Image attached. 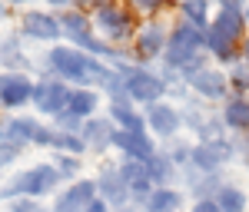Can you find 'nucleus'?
I'll list each match as a JSON object with an SVG mask.
<instances>
[{
	"mask_svg": "<svg viewBox=\"0 0 249 212\" xmlns=\"http://www.w3.org/2000/svg\"><path fill=\"white\" fill-rule=\"evenodd\" d=\"M53 166H57V173L63 182H77V176H80V156H53Z\"/></svg>",
	"mask_w": 249,
	"mask_h": 212,
	"instance_id": "nucleus-28",
	"label": "nucleus"
},
{
	"mask_svg": "<svg viewBox=\"0 0 249 212\" xmlns=\"http://www.w3.org/2000/svg\"><path fill=\"white\" fill-rule=\"evenodd\" d=\"M20 37L27 40H37V43H53L63 37V27H60V17L53 10H40V7H30L20 14V27H17Z\"/></svg>",
	"mask_w": 249,
	"mask_h": 212,
	"instance_id": "nucleus-5",
	"label": "nucleus"
},
{
	"mask_svg": "<svg viewBox=\"0 0 249 212\" xmlns=\"http://www.w3.org/2000/svg\"><path fill=\"white\" fill-rule=\"evenodd\" d=\"M216 206H219V212H246L249 199H246L243 189H236V186H223L219 196H216Z\"/></svg>",
	"mask_w": 249,
	"mask_h": 212,
	"instance_id": "nucleus-26",
	"label": "nucleus"
},
{
	"mask_svg": "<svg viewBox=\"0 0 249 212\" xmlns=\"http://www.w3.org/2000/svg\"><path fill=\"white\" fill-rule=\"evenodd\" d=\"M100 110V93L96 90H73L70 93V103H67V113L73 116V119H80V123H87V119H93V116Z\"/></svg>",
	"mask_w": 249,
	"mask_h": 212,
	"instance_id": "nucleus-20",
	"label": "nucleus"
},
{
	"mask_svg": "<svg viewBox=\"0 0 249 212\" xmlns=\"http://www.w3.org/2000/svg\"><path fill=\"white\" fill-rule=\"evenodd\" d=\"M120 176H123L126 189H130V196H133V202L143 206V199L153 193V182H150V173H146V163L123 159V163H120Z\"/></svg>",
	"mask_w": 249,
	"mask_h": 212,
	"instance_id": "nucleus-18",
	"label": "nucleus"
},
{
	"mask_svg": "<svg viewBox=\"0 0 249 212\" xmlns=\"http://www.w3.org/2000/svg\"><path fill=\"white\" fill-rule=\"evenodd\" d=\"M70 93H73V86H67L63 80L43 77V80H37V86H34V106H37V113H43L47 119H57V116L67 113Z\"/></svg>",
	"mask_w": 249,
	"mask_h": 212,
	"instance_id": "nucleus-6",
	"label": "nucleus"
},
{
	"mask_svg": "<svg viewBox=\"0 0 249 212\" xmlns=\"http://www.w3.org/2000/svg\"><path fill=\"white\" fill-rule=\"evenodd\" d=\"M113 136H116V126H113L110 116H93V119H87L83 130H80V139H83L87 149H93V153H107V149L113 146Z\"/></svg>",
	"mask_w": 249,
	"mask_h": 212,
	"instance_id": "nucleus-17",
	"label": "nucleus"
},
{
	"mask_svg": "<svg viewBox=\"0 0 249 212\" xmlns=\"http://www.w3.org/2000/svg\"><path fill=\"white\" fill-rule=\"evenodd\" d=\"M37 133L40 119H34V116H7L3 119V146L14 153H23L27 146H34Z\"/></svg>",
	"mask_w": 249,
	"mask_h": 212,
	"instance_id": "nucleus-12",
	"label": "nucleus"
},
{
	"mask_svg": "<svg viewBox=\"0 0 249 212\" xmlns=\"http://www.w3.org/2000/svg\"><path fill=\"white\" fill-rule=\"evenodd\" d=\"M230 159H236V143L232 139H216V143H196L190 156V166L203 176H216Z\"/></svg>",
	"mask_w": 249,
	"mask_h": 212,
	"instance_id": "nucleus-7",
	"label": "nucleus"
},
{
	"mask_svg": "<svg viewBox=\"0 0 249 212\" xmlns=\"http://www.w3.org/2000/svg\"><path fill=\"white\" fill-rule=\"evenodd\" d=\"M210 30L216 37H223L226 43L232 47H239L243 40H246V3H219V10H216V17H213Z\"/></svg>",
	"mask_w": 249,
	"mask_h": 212,
	"instance_id": "nucleus-8",
	"label": "nucleus"
},
{
	"mask_svg": "<svg viewBox=\"0 0 249 212\" xmlns=\"http://www.w3.org/2000/svg\"><path fill=\"white\" fill-rule=\"evenodd\" d=\"M116 73H123V86H126L130 103H146V106H153V103H163V93L170 90L166 80L156 77L153 70H143V66H123V70H116Z\"/></svg>",
	"mask_w": 249,
	"mask_h": 212,
	"instance_id": "nucleus-4",
	"label": "nucleus"
},
{
	"mask_svg": "<svg viewBox=\"0 0 249 212\" xmlns=\"http://www.w3.org/2000/svg\"><path fill=\"white\" fill-rule=\"evenodd\" d=\"M179 7V17L193 23V27H199V30H210V3H203V0H183V3H176Z\"/></svg>",
	"mask_w": 249,
	"mask_h": 212,
	"instance_id": "nucleus-25",
	"label": "nucleus"
},
{
	"mask_svg": "<svg viewBox=\"0 0 249 212\" xmlns=\"http://www.w3.org/2000/svg\"><path fill=\"white\" fill-rule=\"evenodd\" d=\"M226 77H230V86H232V93H236V97H246V93H249V63L236 60Z\"/></svg>",
	"mask_w": 249,
	"mask_h": 212,
	"instance_id": "nucleus-27",
	"label": "nucleus"
},
{
	"mask_svg": "<svg viewBox=\"0 0 249 212\" xmlns=\"http://www.w3.org/2000/svg\"><path fill=\"white\" fill-rule=\"evenodd\" d=\"M0 70H7V73H27L30 70V57L20 50V37L0 40Z\"/></svg>",
	"mask_w": 249,
	"mask_h": 212,
	"instance_id": "nucleus-21",
	"label": "nucleus"
},
{
	"mask_svg": "<svg viewBox=\"0 0 249 212\" xmlns=\"http://www.w3.org/2000/svg\"><path fill=\"white\" fill-rule=\"evenodd\" d=\"M43 77H57L67 86L73 83V90H107V83L116 77L113 66H107L103 60L83 53L70 43H57L47 50V63H43Z\"/></svg>",
	"mask_w": 249,
	"mask_h": 212,
	"instance_id": "nucleus-1",
	"label": "nucleus"
},
{
	"mask_svg": "<svg viewBox=\"0 0 249 212\" xmlns=\"http://www.w3.org/2000/svg\"><path fill=\"white\" fill-rule=\"evenodd\" d=\"M190 86L199 99H230V77L223 70H213V66L190 77Z\"/></svg>",
	"mask_w": 249,
	"mask_h": 212,
	"instance_id": "nucleus-16",
	"label": "nucleus"
},
{
	"mask_svg": "<svg viewBox=\"0 0 249 212\" xmlns=\"http://www.w3.org/2000/svg\"><path fill=\"white\" fill-rule=\"evenodd\" d=\"M110 119H113L116 130H123V133H146V116H140L133 110V103L130 99H113L110 103Z\"/></svg>",
	"mask_w": 249,
	"mask_h": 212,
	"instance_id": "nucleus-19",
	"label": "nucleus"
},
{
	"mask_svg": "<svg viewBox=\"0 0 249 212\" xmlns=\"http://www.w3.org/2000/svg\"><path fill=\"white\" fill-rule=\"evenodd\" d=\"M123 212H126V209H123Z\"/></svg>",
	"mask_w": 249,
	"mask_h": 212,
	"instance_id": "nucleus-37",
	"label": "nucleus"
},
{
	"mask_svg": "<svg viewBox=\"0 0 249 212\" xmlns=\"http://www.w3.org/2000/svg\"><path fill=\"white\" fill-rule=\"evenodd\" d=\"M163 7H166V3H160V0H136V3H130L133 14H143V17H150V20H156V14H160Z\"/></svg>",
	"mask_w": 249,
	"mask_h": 212,
	"instance_id": "nucleus-30",
	"label": "nucleus"
},
{
	"mask_svg": "<svg viewBox=\"0 0 249 212\" xmlns=\"http://www.w3.org/2000/svg\"><path fill=\"white\" fill-rule=\"evenodd\" d=\"M34 86H37V80L30 73L0 70V110H20V106L34 103Z\"/></svg>",
	"mask_w": 249,
	"mask_h": 212,
	"instance_id": "nucleus-9",
	"label": "nucleus"
},
{
	"mask_svg": "<svg viewBox=\"0 0 249 212\" xmlns=\"http://www.w3.org/2000/svg\"><path fill=\"white\" fill-rule=\"evenodd\" d=\"M0 146H3V119H0Z\"/></svg>",
	"mask_w": 249,
	"mask_h": 212,
	"instance_id": "nucleus-36",
	"label": "nucleus"
},
{
	"mask_svg": "<svg viewBox=\"0 0 249 212\" xmlns=\"http://www.w3.org/2000/svg\"><path fill=\"white\" fill-rule=\"evenodd\" d=\"M17 156H20V153H14V149H7V146H0V169H3V166H10V163H14Z\"/></svg>",
	"mask_w": 249,
	"mask_h": 212,
	"instance_id": "nucleus-32",
	"label": "nucleus"
},
{
	"mask_svg": "<svg viewBox=\"0 0 249 212\" xmlns=\"http://www.w3.org/2000/svg\"><path fill=\"white\" fill-rule=\"evenodd\" d=\"M166 43H170V30L160 23V20H143L136 27L133 37V50L140 60H156L166 53Z\"/></svg>",
	"mask_w": 249,
	"mask_h": 212,
	"instance_id": "nucleus-10",
	"label": "nucleus"
},
{
	"mask_svg": "<svg viewBox=\"0 0 249 212\" xmlns=\"http://www.w3.org/2000/svg\"><path fill=\"white\" fill-rule=\"evenodd\" d=\"M96 199V179H77L53 199V212H87Z\"/></svg>",
	"mask_w": 249,
	"mask_h": 212,
	"instance_id": "nucleus-13",
	"label": "nucleus"
},
{
	"mask_svg": "<svg viewBox=\"0 0 249 212\" xmlns=\"http://www.w3.org/2000/svg\"><path fill=\"white\" fill-rule=\"evenodd\" d=\"M96 193H100V199L110 209H126V202L133 199L130 189H126V182H123V176H120V166H113V163H107L100 169V176H96Z\"/></svg>",
	"mask_w": 249,
	"mask_h": 212,
	"instance_id": "nucleus-11",
	"label": "nucleus"
},
{
	"mask_svg": "<svg viewBox=\"0 0 249 212\" xmlns=\"http://www.w3.org/2000/svg\"><path fill=\"white\" fill-rule=\"evenodd\" d=\"M146 173H150L153 189H166V186H170V179L176 176V166H173V159L166 153H156L153 159L146 163Z\"/></svg>",
	"mask_w": 249,
	"mask_h": 212,
	"instance_id": "nucleus-24",
	"label": "nucleus"
},
{
	"mask_svg": "<svg viewBox=\"0 0 249 212\" xmlns=\"http://www.w3.org/2000/svg\"><path fill=\"white\" fill-rule=\"evenodd\" d=\"M179 126H183V113L176 106H170V103L146 106V130L156 133L160 139H173V136L179 133Z\"/></svg>",
	"mask_w": 249,
	"mask_h": 212,
	"instance_id": "nucleus-14",
	"label": "nucleus"
},
{
	"mask_svg": "<svg viewBox=\"0 0 249 212\" xmlns=\"http://www.w3.org/2000/svg\"><path fill=\"white\" fill-rule=\"evenodd\" d=\"M7 209L10 212H47V206H43V199H14V202H7Z\"/></svg>",
	"mask_w": 249,
	"mask_h": 212,
	"instance_id": "nucleus-29",
	"label": "nucleus"
},
{
	"mask_svg": "<svg viewBox=\"0 0 249 212\" xmlns=\"http://www.w3.org/2000/svg\"><path fill=\"white\" fill-rule=\"evenodd\" d=\"M60 182V173L53 163H37V166H27V169H17L3 186H0V199L3 202H14V199H43L57 189Z\"/></svg>",
	"mask_w": 249,
	"mask_h": 212,
	"instance_id": "nucleus-3",
	"label": "nucleus"
},
{
	"mask_svg": "<svg viewBox=\"0 0 249 212\" xmlns=\"http://www.w3.org/2000/svg\"><path fill=\"white\" fill-rule=\"evenodd\" d=\"M0 17H10V7L7 3H0Z\"/></svg>",
	"mask_w": 249,
	"mask_h": 212,
	"instance_id": "nucleus-35",
	"label": "nucleus"
},
{
	"mask_svg": "<svg viewBox=\"0 0 249 212\" xmlns=\"http://www.w3.org/2000/svg\"><path fill=\"white\" fill-rule=\"evenodd\" d=\"M223 126H230L232 133L249 130V97H230L223 106Z\"/></svg>",
	"mask_w": 249,
	"mask_h": 212,
	"instance_id": "nucleus-22",
	"label": "nucleus"
},
{
	"mask_svg": "<svg viewBox=\"0 0 249 212\" xmlns=\"http://www.w3.org/2000/svg\"><path fill=\"white\" fill-rule=\"evenodd\" d=\"M113 146L123 153V159H136V163H150L160 153L150 133H123V130H116Z\"/></svg>",
	"mask_w": 249,
	"mask_h": 212,
	"instance_id": "nucleus-15",
	"label": "nucleus"
},
{
	"mask_svg": "<svg viewBox=\"0 0 249 212\" xmlns=\"http://www.w3.org/2000/svg\"><path fill=\"white\" fill-rule=\"evenodd\" d=\"M239 60H243V63H249V37L239 43Z\"/></svg>",
	"mask_w": 249,
	"mask_h": 212,
	"instance_id": "nucleus-34",
	"label": "nucleus"
},
{
	"mask_svg": "<svg viewBox=\"0 0 249 212\" xmlns=\"http://www.w3.org/2000/svg\"><path fill=\"white\" fill-rule=\"evenodd\" d=\"M87 7V14L93 20V33L103 43H110L120 50V43H126V40L136 37V17L130 7H123V3H113V0H100V3H83Z\"/></svg>",
	"mask_w": 249,
	"mask_h": 212,
	"instance_id": "nucleus-2",
	"label": "nucleus"
},
{
	"mask_svg": "<svg viewBox=\"0 0 249 212\" xmlns=\"http://www.w3.org/2000/svg\"><path fill=\"white\" fill-rule=\"evenodd\" d=\"M193 212H219V206H216V199H199L193 206Z\"/></svg>",
	"mask_w": 249,
	"mask_h": 212,
	"instance_id": "nucleus-31",
	"label": "nucleus"
},
{
	"mask_svg": "<svg viewBox=\"0 0 249 212\" xmlns=\"http://www.w3.org/2000/svg\"><path fill=\"white\" fill-rule=\"evenodd\" d=\"M87 212H110V206H107V202H103V199H100V196H96L93 202H90V206H87Z\"/></svg>",
	"mask_w": 249,
	"mask_h": 212,
	"instance_id": "nucleus-33",
	"label": "nucleus"
},
{
	"mask_svg": "<svg viewBox=\"0 0 249 212\" xmlns=\"http://www.w3.org/2000/svg\"><path fill=\"white\" fill-rule=\"evenodd\" d=\"M179 206H183V193L173 189V186L153 189V193L143 199V209L146 212H179Z\"/></svg>",
	"mask_w": 249,
	"mask_h": 212,
	"instance_id": "nucleus-23",
	"label": "nucleus"
}]
</instances>
